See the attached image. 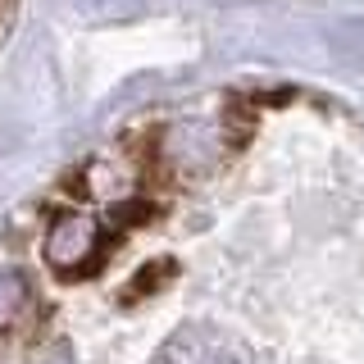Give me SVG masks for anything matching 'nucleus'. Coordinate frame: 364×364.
<instances>
[{
  "label": "nucleus",
  "instance_id": "2",
  "mask_svg": "<svg viewBox=\"0 0 364 364\" xmlns=\"http://www.w3.org/2000/svg\"><path fill=\"white\" fill-rule=\"evenodd\" d=\"M23 305V282L9 278V273H0V318H9Z\"/></svg>",
  "mask_w": 364,
  "mask_h": 364
},
{
  "label": "nucleus",
  "instance_id": "1",
  "mask_svg": "<svg viewBox=\"0 0 364 364\" xmlns=\"http://www.w3.org/2000/svg\"><path fill=\"white\" fill-rule=\"evenodd\" d=\"M114 237H105L96 223H87L82 214H68L50 228V237H46V259H50L60 273H82V269H96L100 259H105Z\"/></svg>",
  "mask_w": 364,
  "mask_h": 364
}]
</instances>
